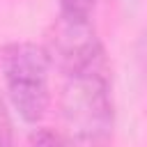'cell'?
I'll use <instances>...</instances> for the list:
<instances>
[{"mask_svg": "<svg viewBox=\"0 0 147 147\" xmlns=\"http://www.w3.org/2000/svg\"><path fill=\"white\" fill-rule=\"evenodd\" d=\"M60 11L64 14H76V16H92V9L96 0H57Z\"/></svg>", "mask_w": 147, "mask_h": 147, "instance_id": "5", "label": "cell"}, {"mask_svg": "<svg viewBox=\"0 0 147 147\" xmlns=\"http://www.w3.org/2000/svg\"><path fill=\"white\" fill-rule=\"evenodd\" d=\"M0 147H14V131H11V119L9 113L0 99Z\"/></svg>", "mask_w": 147, "mask_h": 147, "instance_id": "6", "label": "cell"}, {"mask_svg": "<svg viewBox=\"0 0 147 147\" xmlns=\"http://www.w3.org/2000/svg\"><path fill=\"white\" fill-rule=\"evenodd\" d=\"M60 115L69 147H106L113 133V85L106 55L62 74Z\"/></svg>", "mask_w": 147, "mask_h": 147, "instance_id": "1", "label": "cell"}, {"mask_svg": "<svg viewBox=\"0 0 147 147\" xmlns=\"http://www.w3.org/2000/svg\"><path fill=\"white\" fill-rule=\"evenodd\" d=\"M51 57L41 44L11 41L0 48L5 90L28 124H39L51 106Z\"/></svg>", "mask_w": 147, "mask_h": 147, "instance_id": "2", "label": "cell"}, {"mask_svg": "<svg viewBox=\"0 0 147 147\" xmlns=\"http://www.w3.org/2000/svg\"><path fill=\"white\" fill-rule=\"evenodd\" d=\"M51 64L57 67L62 74L76 71L92 60L106 55L103 46L96 37V30L92 25L90 16H76V14H64L60 11L51 32H48V44L44 46Z\"/></svg>", "mask_w": 147, "mask_h": 147, "instance_id": "3", "label": "cell"}, {"mask_svg": "<svg viewBox=\"0 0 147 147\" xmlns=\"http://www.w3.org/2000/svg\"><path fill=\"white\" fill-rule=\"evenodd\" d=\"M28 147H69L62 133H55L51 129H39L32 138Z\"/></svg>", "mask_w": 147, "mask_h": 147, "instance_id": "4", "label": "cell"}]
</instances>
